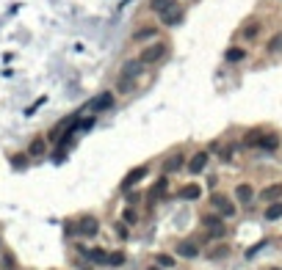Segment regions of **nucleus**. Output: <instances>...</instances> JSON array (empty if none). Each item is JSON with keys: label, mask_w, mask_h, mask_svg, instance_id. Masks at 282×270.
I'll use <instances>...</instances> for the list:
<instances>
[{"label": "nucleus", "mask_w": 282, "mask_h": 270, "mask_svg": "<svg viewBox=\"0 0 282 270\" xmlns=\"http://www.w3.org/2000/svg\"><path fill=\"white\" fill-rule=\"evenodd\" d=\"M161 17H163V25H166V28H177V25L183 22V11H180L177 6H172L169 11H166V14H161Z\"/></svg>", "instance_id": "obj_16"}, {"label": "nucleus", "mask_w": 282, "mask_h": 270, "mask_svg": "<svg viewBox=\"0 0 282 270\" xmlns=\"http://www.w3.org/2000/svg\"><path fill=\"white\" fill-rule=\"evenodd\" d=\"M166 53H169V44H166V42H152L149 47L141 50L139 61L144 63V66H147V63H158V61H163V58H166Z\"/></svg>", "instance_id": "obj_1"}, {"label": "nucleus", "mask_w": 282, "mask_h": 270, "mask_svg": "<svg viewBox=\"0 0 282 270\" xmlns=\"http://www.w3.org/2000/svg\"><path fill=\"white\" fill-rule=\"evenodd\" d=\"M158 36V25H144V28L133 30V42L141 44V42H149V39H155Z\"/></svg>", "instance_id": "obj_11"}, {"label": "nucleus", "mask_w": 282, "mask_h": 270, "mask_svg": "<svg viewBox=\"0 0 282 270\" xmlns=\"http://www.w3.org/2000/svg\"><path fill=\"white\" fill-rule=\"evenodd\" d=\"M147 174H149V168H147V166H136L133 171H130V174L125 177V180H122V190H130L133 185H139V182L144 180Z\"/></svg>", "instance_id": "obj_6"}, {"label": "nucleus", "mask_w": 282, "mask_h": 270, "mask_svg": "<svg viewBox=\"0 0 282 270\" xmlns=\"http://www.w3.org/2000/svg\"><path fill=\"white\" fill-rule=\"evenodd\" d=\"M266 50H268V53H282V30H280V33H274L271 39H268Z\"/></svg>", "instance_id": "obj_24"}, {"label": "nucleus", "mask_w": 282, "mask_h": 270, "mask_svg": "<svg viewBox=\"0 0 282 270\" xmlns=\"http://www.w3.org/2000/svg\"><path fill=\"white\" fill-rule=\"evenodd\" d=\"M177 196L183 201H197L199 196H202V187L197 185V182H188V185H183L180 190H177Z\"/></svg>", "instance_id": "obj_8"}, {"label": "nucleus", "mask_w": 282, "mask_h": 270, "mask_svg": "<svg viewBox=\"0 0 282 270\" xmlns=\"http://www.w3.org/2000/svg\"><path fill=\"white\" fill-rule=\"evenodd\" d=\"M224 58L230 63H238V61H244V58H247V50H244V47H230L224 53Z\"/></svg>", "instance_id": "obj_20"}, {"label": "nucleus", "mask_w": 282, "mask_h": 270, "mask_svg": "<svg viewBox=\"0 0 282 270\" xmlns=\"http://www.w3.org/2000/svg\"><path fill=\"white\" fill-rule=\"evenodd\" d=\"M39 105H44V97H39V99H36V102H34V105H31V108H28V111H25V113H28V116H31V113H34V111H36V108H39Z\"/></svg>", "instance_id": "obj_31"}, {"label": "nucleus", "mask_w": 282, "mask_h": 270, "mask_svg": "<svg viewBox=\"0 0 282 270\" xmlns=\"http://www.w3.org/2000/svg\"><path fill=\"white\" fill-rule=\"evenodd\" d=\"M141 72H144V63H141L139 58H133V61H125V66H122V77H130V80H136Z\"/></svg>", "instance_id": "obj_12"}, {"label": "nucleus", "mask_w": 282, "mask_h": 270, "mask_svg": "<svg viewBox=\"0 0 282 270\" xmlns=\"http://www.w3.org/2000/svg\"><path fill=\"white\" fill-rule=\"evenodd\" d=\"M136 201H139V193H130V196H127V204H130V207H133Z\"/></svg>", "instance_id": "obj_32"}, {"label": "nucleus", "mask_w": 282, "mask_h": 270, "mask_svg": "<svg viewBox=\"0 0 282 270\" xmlns=\"http://www.w3.org/2000/svg\"><path fill=\"white\" fill-rule=\"evenodd\" d=\"M108 265H111V268H122V265H125V254H122V251L108 254Z\"/></svg>", "instance_id": "obj_26"}, {"label": "nucleus", "mask_w": 282, "mask_h": 270, "mask_svg": "<svg viewBox=\"0 0 282 270\" xmlns=\"http://www.w3.org/2000/svg\"><path fill=\"white\" fill-rule=\"evenodd\" d=\"M260 138H263V132H249L244 144H247V146H260Z\"/></svg>", "instance_id": "obj_27"}, {"label": "nucleus", "mask_w": 282, "mask_h": 270, "mask_svg": "<svg viewBox=\"0 0 282 270\" xmlns=\"http://www.w3.org/2000/svg\"><path fill=\"white\" fill-rule=\"evenodd\" d=\"M202 229L213 240H221L227 235V226H224V218L221 215H202Z\"/></svg>", "instance_id": "obj_2"}, {"label": "nucleus", "mask_w": 282, "mask_h": 270, "mask_svg": "<svg viewBox=\"0 0 282 270\" xmlns=\"http://www.w3.org/2000/svg\"><path fill=\"white\" fill-rule=\"evenodd\" d=\"M277 146H280V138H277V135H263L260 138V149H266V152H274Z\"/></svg>", "instance_id": "obj_23"}, {"label": "nucleus", "mask_w": 282, "mask_h": 270, "mask_svg": "<svg viewBox=\"0 0 282 270\" xmlns=\"http://www.w3.org/2000/svg\"><path fill=\"white\" fill-rule=\"evenodd\" d=\"M130 86H133V80H130V77H122V75H119V86H116V89H119L122 94H127V91H130Z\"/></svg>", "instance_id": "obj_29"}, {"label": "nucleus", "mask_w": 282, "mask_h": 270, "mask_svg": "<svg viewBox=\"0 0 282 270\" xmlns=\"http://www.w3.org/2000/svg\"><path fill=\"white\" fill-rule=\"evenodd\" d=\"M257 30H260V25L254 22V25H249V28L244 30V36H247V39H254V36H257Z\"/></svg>", "instance_id": "obj_30"}, {"label": "nucleus", "mask_w": 282, "mask_h": 270, "mask_svg": "<svg viewBox=\"0 0 282 270\" xmlns=\"http://www.w3.org/2000/svg\"><path fill=\"white\" fill-rule=\"evenodd\" d=\"M282 218V201H271L266 207V221H280Z\"/></svg>", "instance_id": "obj_18"}, {"label": "nucleus", "mask_w": 282, "mask_h": 270, "mask_svg": "<svg viewBox=\"0 0 282 270\" xmlns=\"http://www.w3.org/2000/svg\"><path fill=\"white\" fill-rule=\"evenodd\" d=\"M108 108H113V94L111 91H103V94H97V97L89 102V111L92 113H103V111H108Z\"/></svg>", "instance_id": "obj_4"}, {"label": "nucleus", "mask_w": 282, "mask_h": 270, "mask_svg": "<svg viewBox=\"0 0 282 270\" xmlns=\"http://www.w3.org/2000/svg\"><path fill=\"white\" fill-rule=\"evenodd\" d=\"M97 232H100V221L94 218V215H86V218H80V221H78V235L94 237Z\"/></svg>", "instance_id": "obj_5"}, {"label": "nucleus", "mask_w": 282, "mask_h": 270, "mask_svg": "<svg viewBox=\"0 0 282 270\" xmlns=\"http://www.w3.org/2000/svg\"><path fill=\"white\" fill-rule=\"evenodd\" d=\"M211 204H213V210H216L221 218H233V215H235V204L227 199L224 193H213L211 196Z\"/></svg>", "instance_id": "obj_3"}, {"label": "nucleus", "mask_w": 282, "mask_h": 270, "mask_svg": "<svg viewBox=\"0 0 282 270\" xmlns=\"http://www.w3.org/2000/svg\"><path fill=\"white\" fill-rule=\"evenodd\" d=\"M266 270H280V268H266Z\"/></svg>", "instance_id": "obj_34"}, {"label": "nucleus", "mask_w": 282, "mask_h": 270, "mask_svg": "<svg viewBox=\"0 0 282 270\" xmlns=\"http://www.w3.org/2000/svg\"><path fill=\"white\" fill-rule=\"evenodd\" d=\"M172 6H177V0H149V11L152 14H166Z\"/></svg>", "instance_id": "obj_17"}, {"label": "nucleus", "mask_w": 282, "mask_h": 270, "mask_svg": "<svg viewBox=\"0 0 282 270\" xmlns=\"http://www.w3.org/2000/svg\"><path fill=\"white\" fill-rule=\"evenodd\" d=\"M155 265L158 268H177V259L172 254H155Z\"/></svg>", "instance_id": "obj_22"}, {"label": "nucleus", "mask_w": 282, "mask_h": 270, "mask_svg": "<svg viewBox=\"0 0 282 270\" xmlns=\"http://www.w3.org/2000/svg\"><path fill=\"white\" fill-rule=\"evenodd\" d=\"M80 254L94 265H108V251H103V248H80Z\"/></svg>", "instance_id": "obj_9"}, {"label": "nucleus", "mask_w": 282, "mask_h": 270, "mask_svg": "<svg viewBox=\"0 0 282 270\" xmlns=\"http://www.w3.org/2000/svg\"><path fill=\"white\" fill-rule=\"evenodd\" d=\"M227 254H230V248H227V245H219V248L211 251V259H224Z\"/></svg>", "instance_id": "obj_28"}, {"label": "nucleus", "mask_w": 282, "mask_h": 270, "mask_svg": "<svg viewBox=\"0 0 282 270\" xmlns=\"http://www.w3.org/2000/svg\"><path fill=\"white\" fill-rule=\"evenodd\" d=\"M149 270H161V268H158V265H152V268H149Z\"/></svg>", "instance_id": "obj_33"}, {"label": "nucleus", "mask_w": 282, "mask_h": 270, "mask_svg": "<svg viewBox=\"0 0 282 270\" xmlns=\"http://www.w3.org/2000/svg\"><path fill=\"white\" fill-rule=\"evenodd\" d=\"M136 221H139L136 210H133V207H127L125 212H122V223H127V226H136Z\"/></svg>", "instance_id": "obj_25"}, {"label": "nucleus", "mask_w": 282, "mask_h": 270, "mask_svg": "<svg viewBox=\"0 0 282 270\" xmlns=\"http://www.w3.org/2000/svg\"><path fill=\"white\" fill-rule=\"evenodd\" d=\"M235 199H238L241 204H252L254 201V187L249 185V182H241V185L235 187Z\"/></svg>", "instance_id": "obj_10"}, {"label": "nucleus", "mask_w": 282, "mask_h": 270, "mask_svg": "<svg viewBox=\"0 0 282 270\" xmlns=\"http://www.w3.org/2000/svg\"><path fill=\"white\" fill-rule=\"evenodd\" d=\"M166 187H169V180H166V177H161V180L152 185V190H149V199H161V196L166 193Z\"/></svg>", "instance_id": "obj_19"}, {"label": "nucleus", "mask_w": 282, "mask_h": 270, "mask_svg": "<svg viewBox=\"0 0 282 270\" xmlns=\"http://www.w3.org/2000/svg\"><path fill=\"white\" fill-rule=\"evenodd\" d=\"M175 251H177V256H183V259H197L199 256V245L194 240H180L175 245Z\"/></svg>", "instance_id": "obj_7"}, {"label": "nucleus", "mask_w": 282, "mask_h": 270, "mask_svg": "<svg viewBox=\"0 0 282 270\" xmlns=\"http://www.w3.org/2000/svg\"><path fill=\"white\" fill-rule=\"evenodd\" d=\"M260 199L268 201V204H271V201H280V199H282V185H280V182H274V185L263 187V190H260Z\"/></svg>", "instance_id": "obj_15"}, {"label": "nucleus", "mask_w": 282, "mask_h": 270, "mask_svg": "<svg viewBox=\"0 0 282 270\" xmlns=\"http://www.w3.org/2000/svg\"><path fill=\"white\" fill-rule=\"evenodd\" d=\"M28 152H31V157H42V154H44V138H42V135H39V138H34V141H31Z\"/></svg>", "instance_id": "obj_21"}, {"label": "nucleus", "mask_w": 282, "mask_h": 270, "mask_svg": "<svg viewBox=\"0 0 282 270\" xmlns=\"http://www.w3.org/2000/svg\"><path fill=\"white\" fill-rule=\"evenodd\" d=\"M208 160H211V154H208V152H197L194 157H191V163H188V171L191 174H202L205 166H208Z\"/></svg>", "instance_id": "obj_13"}, {"label": "nucleus", "mask_w": 282, "mask_h": 270, "mask_svg": "<svg viewBox=\"0 0 282 270\" xmlns=\"http://www.w3.org/2000/svg\"><path fill=\"white\" fill-rule=\"evenodd\" d=\"M185 166V157L180 152L177 154H172V157H166V163H163V174L169 177V174H175V171H180V168Z\"/></svg>", "instance_id": "obj_14"}]
</instances>
